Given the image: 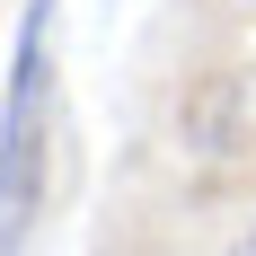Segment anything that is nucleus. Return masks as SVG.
Returning a JSON list of instances; mask_svg holds the SVG:
<instances>
[{
    "label": "nucleus",
    "instance_id": "nucleus-1",
    "mask_svg": "<svg viewBox=\"0 0 256 256\" xmlns=\"http://www.w3.org/2000/svg\"><path fill=\"white\" fill-rule=\"evenodd\" d=\"M44 168H53V0H36L9 62V115H0V256H26L44 221Z\"/></svg>",
    "mask_w": 256,
    "mask_h": 256
},
{
    "label": "nucleus",
    "instance_id": "nucleus-2",
    "mask_svg": "<svg viewBox=\"0 0 256 256\" xmlns=\"http://www.w3.org/2000/svg\"><path fill=\"white\" fill-rule=\"evenodd\" d=\"M248 256H256V248H248Z\"/></svg>",
    "mask_w": 256,
    "mask_h": 256
}]
</instances>
